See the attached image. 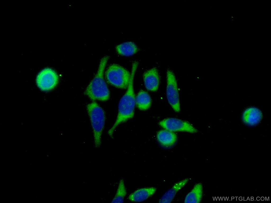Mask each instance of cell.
<instances>
[{
  "instance_id": "11",
  "label": "cell",
  "mask_w": 271,
  "mask_h": 203,
  "mask_svg": "<svg viewBox=\"0 0 271 203\" xmlns=\"http://www.w3.org/2000/svg\"><path fill=\"white\" fill-rule=\"evenodd\" d=\"M156 190V188L154 187L140 188L132 193L128 197V199L134 202L142 201L152 196Z\"/></svg>"
},
{
  "instance_id": "2",
  "label": "cell",
  "mask_w": 271,
  "mask_h": 203,
  "mask_svg": "<svg viewBox=\"0 0 271 203\" xmlns=\"http://www.w3.org/2000/svg\"><path fill=\"white\" fill-rule=\"evenodd\" d=\"M109 58V56H106L101 59L96 74L84 91V94L93 101H105L109 98V91L103 76L104 69Z\"/></svg>"
},
{
  "instance_id": "17",
  "label": "cell",
  "mask_w": 271,
  "mask_h": 203,
  "mask_svg": "<svg viewBox=\"0 0 271 203\" xmlns=\"http://www.w3.org/2000/svg\"><path fill=\"white\" fill-rule=\"evenodd\" d=\"M238 199L239 201H242L243 200V197H239Z\"/></svg>"
},
{
  "instance_id": "13",
  "label": "cell",
  "mask_w": 271,
  "mask_h": 203,
  "mask_svg": "<svg viewBox=\"0 0 271 203\" xmlns=\"http://www.w3.org/2000/svg\"><path fill=\"white\" fill-rule=\"evenodd\" d=\"M244 121L250 125H254L258 123L260 121L261 114L260 110L254 107L249 108L246 109L243 114Z\"/></svg>"
},
{
  "instance_id": "4",
  "label": "cell",
  "mask_w": 271,
  "mask_h": 203,
  "mask_svg": "<svg viewBox=\"0 0 271 203\" xmlns=\"http://www.w3.org/2000/svg\"><path fill=\"white\" fill-rule=\"evenodd\" d=\"M131 75L128 70L116 64L110 65L106 72V77L108 82L114 86L121 89L127 88Z\"/></svg>"
},
{
  "instance_id": "6",
  "label": "cell",
  "mask_w": 271,
  "mask_h": 203,
  "mask_svg": "<svg viewBox=\"0 0 271 203\" xmlns=\"http://www.w3.org/2000/svg\"><path fill=\"white\" fill-rule=\"evenodd\" d=\"M58 80V76L56 72L51 68H46L38 73L36 82L39 89L47 91L53 89L57 85Z\"/></svg>"
},
{
  "instance_id": "1",
  "label": "cell",
  "mask_w": 271,
  "mask_h": 203,
  "mask_svg": "<svg viewBox=\"0 0 271 203\" xmlns=\"http://www.w3.org/2000/svg\"><path fill=\"white\" fill-rule=\"evenodd\" d=\"M137 67H132L131 77L127 90L121 99L119 104L117 119L113 126L108 132L111 137L115 128L120 124L132 118L133 116L135 103V96L133 86L134 77Z\"/></svg>"
},
{
  "instance_id": "10",
  "label": "cell",
  "mask_w": 271,
  "mask_h": 203,
  "mask_svg": "<svg viewBox=\"0 0 271 203\" xmlns=\"http://www.w3.org/2000/svg\"><path fill=\"white\" fill-rule=\"evenodd\" d=\"M157 139L161 145L165 147H169L175 143L177 136L172 131L166 130H162L158 132Z\"/></svg>"
},
{
  "instance_id": "3",
  "label": "cell",
  "mask_w": 271,
  "mask_h": 203,
  "mask_svg": "<svg viewBox=\"0 0 271 203\" xmlns=\"http://www.w3.org/2000/svg\"><path fill=\"white\" fill-rule=\"evenodd\" d=\"M87 108L93 130L95 147H99L101 144V138L105 121L103 110L96 102L88 104Z\"/></svg>"
},
{
  "instance_id": "16",
  "label": "cell",
  "mask_w": 271,
  "mask_h": 203,
  "mask_svg": "<svg viewBox=\"0 0 271 203\" xmlns=\"http://www.w3.org/2000/svg\"><path fill=\"white\" fill-rule=\"evenodd\" d=\"M127 194L123 178L120 181L116 194L112 203H122Z\"/></svg>"
},
{
  "instance_id": "14",
  "label": "cell",
  "mask_w": 271,
  "mask_h": 203,
  "mask_svg": "<svg viewBox=\"0 0 271 203\" xmlns=\"http://www.w3.org/2000/svg\"><path fill=\"white\" fill-rule=\"evenodd\" d=\"M135 103L137 107L141 110H145L150 107L151 100L149 94L146 91L141 90L135 97Z\"/></svg>"
},
{
  "instance_id": "7",
  "label": "cell",
  "mask_w": 271,
  "mask_h": 203,
  "mask_svg": "<svg viewBox=\"0 0 271 203\" xmlns=\"http://www.w3.org/2000/svg\"><path fill=\"white\" fill-rule=\"evenodd\" d=\"M159 124L166 130L171 131H185L196 133L197 130L188 122L177 118H170L164 119Z\"/></svg>"
},
{
  "instance_id": "21",
  "label": "cell",
  "mask_w": 271,
  "mask_h": 203,
  "mask_svg": "<svg viewBox=\"0 0 271 203\" xmlns=\"http://www.w3.org/2000/svg\"><path fill=\"white\" fill-rule=\"evenodd\" d=\"M232 200V199H231V197H228V199L227 200L230 201V200Z\"/></svg>"
},
{
  "instance_id": "15",
  "label": "cell",
  "mask_w": 271,
  "mask_h": 203,
  "mask_svg": "<svg viewBox=\"0 0 271 203\" xmlns=\"http://www.w3.org/2000/svg\"><path fill=\"white\" fill-rule=\"evenodd\" d=\"M116 49L119 54L124 56L133 55L138 50L136 45L130 41L124 42L119 44L116 46Z\"/></svg>"
},
{
  "instance_id": "12",
  "label": "cell",
  "mask_w": 271,
  "mask_h": 203,
  "mask_svg": "<svg viewBox=\"0 0 271 203\" xmlns=\"http://www.w3.org/2000/svg\"><path fill=\"white\" fill-rule=\"evenodd\" d=\"M203 190L202 183H196L186 196L184 202L186 203L200 202L202 199Z\"/></svg>"
},
{
  "instance_id": "18",
  "label": "cell",
  "mask_w": 271,
  "mask_h": 203,
  "mask_svg": "<svg viewBox=\"0 0 271 203\" xmlns=\"http://www.w3.org/2000/svg\"><path fill=\"white\" fill-rule=\"evenodd\" d=\"M260 199L262 201H264L265 199V198L264 197H261V198H260Z\"/></svg>"
},
{
  "instance_id": "19",
  "label": "cell",
  "mask_w": 271,
  "mask_h": 203,
  "mask_svg": "<svg viewBox=\"0 0 271 203\" xmlns=\"http://www.w3.org/2000/svg\"><path fill=\"white\" fill-rule=\"evenodd\" d=\"M260 200V197H257L256 198V200L257 201H259Z\"/></svg>"
},
{
  "instance_id": "20",
  "label": "cell",
  "mask_w": 271,
  "mask_h": 203,
  "mask_svg": "<svg viewBox=\"0 0 271 203\" xmlns=\"http://www.w3.org/2000/svg\"><path fill=\"white\" fill-rule=\"evenodd\" d=\"M248 197H243V200L244 201H246Z\"/></svg>"
},
{
  "instance_id": "8",
  "label": "cell",
  "mask_w": 271,
  "mask_h": 203,
  "mask_svg": "<svg viewBox=\"0 0 271 203\" xmlns=\"http://www.w3.org/2000/svg\"><path fill=\"white\" fill-rule=\"evenodd\" d=\"M144 84L148 90L154 91L158 88L160 78L157 69L154 67L146 71L143 75Z\"/></svg>"
},
{
  "instance_id": "9",
  "label": "cell",
  "mask_w": 271,
  "mask_h": 203,
  "mask_svg": "<svg viewBox=\"0 0 271 203\" xmlns=\"http://www.w3.org/2000/svg\"><path fill=\"white\" fill-rule=\"evenodd\" d=\"M189 179L186 178L175 183L160 199V203H170L174 199L177 193L188 182Z\"/></svg>"
},
{
  "instance_id": "5",
  "label": "cell",
  "mask_w": 271,
  "mask_h": 203,
  "mask_svg": "<svg viewBox=\"0 0 271 203\" xmlns=\"http://www.w3.org/2000/svg\"><path fill=\"white\" fill-rule=\"evenodd\" d=\"M166 94L168 102L173 110L179 112L180 110L179 92L176 80L173 72L167 71Z\"/></svg>"
}]
</instances>
